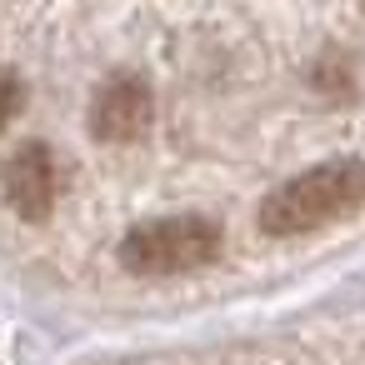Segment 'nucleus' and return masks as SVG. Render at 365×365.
Listing matches in <instances>:
<instances>
[{
    "mask_svg": "<svg viewBox=\"0 0 365 365\" xmlns=\"http://www.w3.org/2000/svg\"><path fill=\"white\" fill-rule=\"evenodd\" d=\"M21 106H26V91H21V81H16L11 71H0V130H6V125L21 115Z\"/></svg>",
    "mask_w": 365,
    "mask_h": 365,
    "instance_id": "39448f33",
    "label": "nucleus"
},
{
    "mask_svg": "<svg viewBox=\"0 0 365 365\" xmlns=\"http://www.w3.org/2000/svg\"><path fill=\"white\" fill-rule=\"evenodd\" d=\"M155 120V101H150V86L140 81H106L96 91V106H91V130L106 140V145H125V140H140Z\"/></svg>",
    "mask_w": 365,
    "mask_h": 365,
    "instance_id": "7ed1b4c3",
    "label": "nucleus"
},
{
    "mask_svg": "<svg viewBox=\"0 0 365 365\" xmlns=\"http://www.w3.org/2000/svg\"><path fill=\"white\" fill-rule=\"evenodd\" d=\"M220 255V225L205 215H165V220H145L125 235L120 245V265L130 275L145 280H165V275H190L200 265H210Z\"/></svg>",
    "mask_w": 365,
    "mask_h": 365,
    "instance_id": "f03ea898",
    "label": "nucleus"
},
{
    "mask_svg": "<svg viewBox=\"0 0 365 365\" xmlns=\"http://www.w3.org/2000/svg\"><path fill=\"white\" fill-rule=\"evenodd\" d=\"M6 205L21 215V220H46L51 205H56V165H51V150L41 140L21 145L11 160H6Z\"/></svg>",
    "mask_w": 365,
    "mask_h": 365,
    "instance_id": "20e7f679",
    "label": "nucleus"
},
{
    "mask_svg": "<svg viewBox=\"0 0 365 365\" xmlns=\"http://www.w3.org/2000/svg\"><path fill=\"white\" fill-rule=\"evenodd\" d=\"M360 6H365V0H360Z\"/></svg>",
    "mask_w": 365,
    "mask_h": 365,
    "instance_id": "423d86ee",
    "label": "nucleus"
},
{
    "mask_svg": "<svg viewBox=\"0 0 365 365\" xmlns=\"http://www.w3.org/2000/svg\"><path fill=\"white\" fill-rule=\"evenodd\" d=\"M360 205H365V165L325 160L265 195L260 230L265 235H310V230H325V225L355 215Z\"/></svg>",
    "mask_w": 365,
    "mask_h": 365,
    "instance_id": "f257e3e1",
    "label": "nucleus"
}]
</instances>
